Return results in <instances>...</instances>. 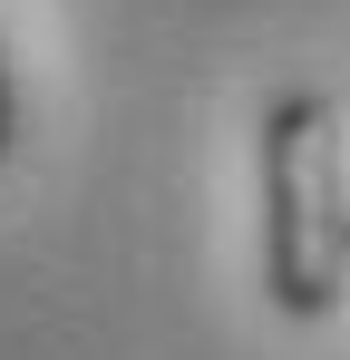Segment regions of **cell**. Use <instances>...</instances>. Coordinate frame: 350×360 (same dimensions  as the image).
<instances>
[{
    "mask_svg": "<svg viewBox=\"0 0 350 360\" xmlns=\"http://www.w3.org/2000/svg\"><path fill=\"white\" fill-rule=\"evenodd\" d=\"M10 136H20V98H10V49H0V166H10Z\"/></svg>",
    "mask_w": 350,
    "mask_h": 360,
    "instance_id": "2",
    "label": "cell"
},
{
    "mask_svg": "<svg viewBox=\"0 0 350 360\" xmlns=\"http://www.w3.org/2000/svg\"><path fill=\"white\" fill-rule=\"evenodd\" d=\"M253 205H263V302L283 321H331L350 302V127L321 88L263 98Z\"/></svg>",
    "mask_w": 350,
    "mask_h": 360,
    "instance_id": "1",
    "label": "cell"
}]
</instances>
